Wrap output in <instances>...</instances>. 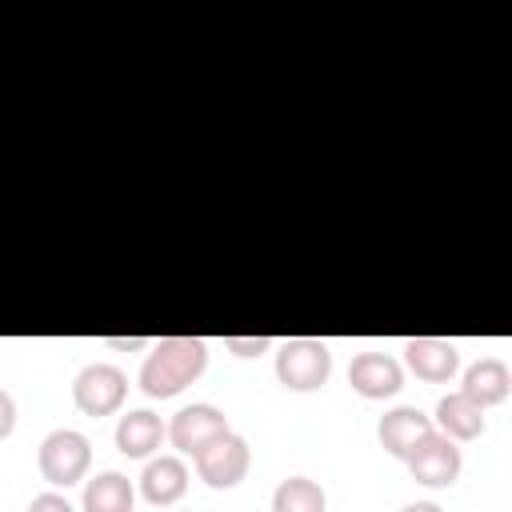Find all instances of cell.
Returning a JSON list of instances; mask_svg holds the SVG:
<instances>
[{
    "instance_id": "obj_1",
    "label": "cell",
    "mask_w": 512,
    "mask_h": 512,
    "mask_svg": "<svg viewBox=\"0 0 512 512\" xmlns=\"http://www.w3.org/2000/svg\"><path fill=\"white\" fill-rule=\"evenodd\" d=\"M208 368V344L196 336H164L140 364V388L152 400H168L184 392Z\"/></svg>"
},
{
    "instance_id": "obj_2",
    "label": "cell",
    "mask_w": 512,
    "mask_h": 512,
    "mask_svg": "<svg viewBox=\"0 0 512 512\" xmlns=\"http://www.w3.org/2000/svg\"><path fill=\"white\" fill-rule=\"evenodd\" d=\"M36 464H40V476L52 484V488H72L84 480L88 464H92V444L84 432L76 428H56L40 440V452H36Z\"/></svg>"
},
{
    "instance_id": "obj_3",
    "label": "cell",
    "mask_w": 512,
    "mask_h": 512,
    "mask_svg": "<svg viewBox=\"0 0 512 512\" xmlns=\"http://www.w3.org/2000/svg\"><path fill=\"white\" fill-rule=\"evenodd\" d=\"M332 372V352L324 340H312V336H292L280 344L276 352V380L292 392H312L328 380Z\"/></svg>"
},
{
    "instance_id": "obj_4",
    "label": "cell",
    "mask_w": 512,
    "mask_h": 512,
    "mask_svg": "<svg viewBox=\"0 0 512 512\" xmlns=\"http://www.w3.org/2000/svg\"><path fill=\"white\" fill-rule=\"evenodd\" d=\"M128 396V376L116 364H88L72 380V400L84 416H112Z\"/></svg>"
},
{
    "instance_id": "obj_5",
    "label": "cell",
    "mask_w": 512,
    "mask_h": 512,
    "mask_svg": "<svg viewBox=\"0 0 512 512\" xmlns=\"http://www.w3.org/2000/svg\"><path fill=\"white\" fill-rule=\"evenodd\" d=\"M404 464H408L412 480H420V484H428V488H448V484L460 476L464 456H460L456 440H448L444 432L432 428V432L404 456Z\"/></svg>"
},
{
    "instance_id": "obj_6",
    "label": "cell",
    "mask_w": 512,
    "mask_h": 512,
    "mask_svg": "<svg viewBox=\"0 0 512 512\" xmlns=\"http://www.w3.org/2000/svg\"><path fill=\"white\" fill-rule=\"evenodd\" d=\"M192 460H196V472H200L204 484H212V488H232V484L244 480L252 456H248V440H244V436L224 432V436H216L208 448H200Z\"/></svg>"
},
{
    "instance_id": "obj_7",
    "label": "cell",
    "mask_w": 512,
    "mask_h": 512,
    "mask_svg": "<svg viewBox=\"0 0 512 512\" xmlns=\"http://www.w3.org/2000/svg\"><path fill=\"white\" fill-rule=\"evenodd\" d=\"M224 432H232L228 428V416L216 408V404H188V408H180L176 416H172V424H168V440H172V448L176 452H184V456H196L200 448H208L216 436H224Z\"/></svg>"
},
{
    "instance_id": "obj_8",
    "label": "cell",
    "mask_w": 512,
    "mask_h": 512,
    "mask_svg": "<svg viewBox=\"0 0 512 512\" xmlns=\"http://www.w3.org/2000/svg\"><path fill=\"white\" fill-rule=\"evenodd\" d=\"M348 384L364 400H384V396H396L404 388V368L388 352H360L348 364Z\"/></svg>"
},
{
    "instance_id": "obj_9",
    "label": "cell",
    "mask_w": 512,
    "mask_h": 512,
    "mask_svg": "<svg viewBox=\"0 0 512 512\" xmlns=\"http://www.w3.org/2000/svg\"><path fill=\"white\" fill-rule=\"evenodd\" d=\"M404 360L428 384H448L456 376V368H460L456 344L440 340V336H412V340H404Z\"/></svg>"
},
{
    "instance_id": "obj_10",
    "label": "cell",
    "mask_w": 512,
    "mask_h": 512,
    "mask_svg": "<svg viewBox=\"0 0 512 512\" xmlns=\"http://www.w3.org/2000/svg\"><path fill=\"white\" fill-rule=\"evenodd\" d=\"M436 424L420 412V408H412V404H400V408H392V412H384L380 416V424H376V436H380V448L388 452V456H396V460H404L428 432H432Z\"/></svg>"
},
{
    "instance_id": "obj_11",
    "label": "cell",
    "mask_w": 512,
    "mask_h": 512,
    "mask_svg": "<svg viewBox=\"0 0 512 512\" xmlns=\"http://www.w3.org/2000/svg\"><path fill=\"white\" fill-rule=\"evenodd\" d=\"M140 492L148 504H176L188 492V468L180 456H156L140 472Z\"/></svg>"
},
{
    "instance_id": "obj_12",
    "label": "cell",
    "mask_w": 512,
    "mask_h": 512,
    "mask_svg": "<svg viewBox=\"0 0 512 512\" xmlns=\"http://www.w3.org/2000/svg\"><path fill=\"white\" fill-rule=\"evenodd\" d=\"M436 432H444L448 440H476V436H484V428H488V420H484V408L476 404V400H468L464 392H448V396H440V404H436Z\"/></svg>"
},
{
    "instance_id": "obj_13",
    "label": "cell",
    "mask_w": 512,
    "mask_h": 512,
    "mask_svg": "<svg viewBox=\"0 0 512 512\" xmlns=\"http://www.w3.org/2000/svg\"><path fill=\"white\" fill-rule=\"evenodd\" d=\"M508 388H512V376H508V364L500 356H480L468 372H464V396L476 400L480 408H492L500 400H508Z\"/></svg>"
},
{
    "instance_id": "obj_14",
    "label": "cell",
    "mask_w": 512,
    "mask_h": 512,
    "mask_svg": "<svg viewBox=\"0 0 512 512\" xmlns=\"http://www.w3.org/2000/svg\"><path fill=\"white\" fill-rule=\"evenodd\" d=\"M160 440H164V424H160V416L148 412V408H136V412L120 416V424H116V448H120L124 456H132V460L152 456V452L160 448Z\"/></svg>"
},
{
    "instance_id": "obj_15",
    "label": "cell",
    "mask_w": 512,
    "mask_h": 512,
    "mask_svg": "<svg viewBox=\"0 0 512 512\" xmlns=\"http://www.w3.org/2000/svg\"><path fill=\"white\" fill-rule=\"evenodd\" d=\"M132 480L124 472H100L84 484V512H132Z\"/></svg>"
},
{
    "instance_id": "obj_16",
    "label": "cell",
    "mask_w": 512,
    "mask_h": 512,
    "mask_svg": "<svg viewBox=\"0 0 512 512\" xmlns=\"http://www.w3.org/2000/svg\"><path fill=\"white\" fill-rule=\"evenodd\" d=\"M324 508H328V496L308 476H288L272 492V512H324Z\"/></svg>"
},
{
    "instance_id": "obj_17",
    "label": "cell",
    "mask_w": 512,
    "mask_h": 512,
    "mask_svg": "<svg viewBox=\"0 0 512 512\" xmlns=\"http://www.w3.org/2000/svg\"><path fill=\"white\" fill-rule=\"evenodd\" d=\"M268 336H224V348L228 352H236V356H260V352H268Z\"/></svg>"
},
{
    "instance_id": "obj_18",
    "label": "cell",
    "mask_w": 512,
    "mask_h": 512,
    "mask_svg": "<svg viewBox=\"0 0 512 512\" xmlns=\"http://www.w3.org/2000/svg\"><path fill=\"white\" fill-rule=\"evenodd\" d=\"M28 512H76V508H72L60 492H40V496H32Z\"/></svg>"
},
{
    "instance_id": "obj_19",
    "label": "cell",
    "mask_w": 512,
    "mask_h": 512,
    "mask_svg": "<svg viewBox=\"0 0 512 512\" xmlns=\"http://www.w3.org/2000/svg\"><path fill=\"white\" fill-rule=\"evenodd\" d=\"M12 428H16V400L0 388V440L12 436Z\"/></svg>"
},
{
    "instance_id": "obj_20",
    "label": "cell",
    "mask_w": 512,
    "mask_h": 512,
    "mask_svg": "<svg viewBox=\"0 0 512 512\" xmlns=\"http://www.w3.org/2000/svg\"><path fill=\"white\" fill-rule=\"evenodd\" d=\"M400 512H440V504H432V500H416V504H404Z\"/></svg>"
},
{
    "instance_id": "obj_21",
    "label": "cell",
    "mask_w": 512,
    "mask_h": 512,
    "mask_svg": "<svg viewBox=\"0 0 512 512\" xmlns=\"http://www.w3.org/2000/svg\"><path fill=\"white\" fill-rule=\"evenodd\" d=\"M108 344H112V348H140L144 340H108Z\"/></svg>"
}]
</instances>
